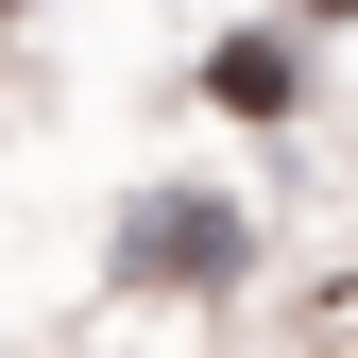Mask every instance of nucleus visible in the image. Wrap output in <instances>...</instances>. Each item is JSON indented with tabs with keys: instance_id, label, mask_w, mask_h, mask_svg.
<instances>
[{
	"instance_id": "1",
	"label": "nucleus",
	"mask_w": 358,
	"mask_h": 358,
	"mask_svg": "<svg viewBox=\"0 0 358 358\" xmlns=\"http://www.w3.org/2000/svg\"><path fill=\"white\" fill-rule=\"evenodd\" d=\"M290 85H307L290 34H222V52H205V103H222V120H290Z\"/></svg>"
},
{
	"instance_id": "2",
	"label": "nucleus",
	"mask_w": 358,
	"mask_h": 358,
	"mask_svg": "<svg viewBox=\"0 0 358 358\" xmlns=\"http://www.w3.org/2000/svg\"><path fill=\"white\" fill-rule=\"evenodd\" d=\"M137 256L154 273H239V222L222 205H137Z\"/></svg>"
}]
</instances>
